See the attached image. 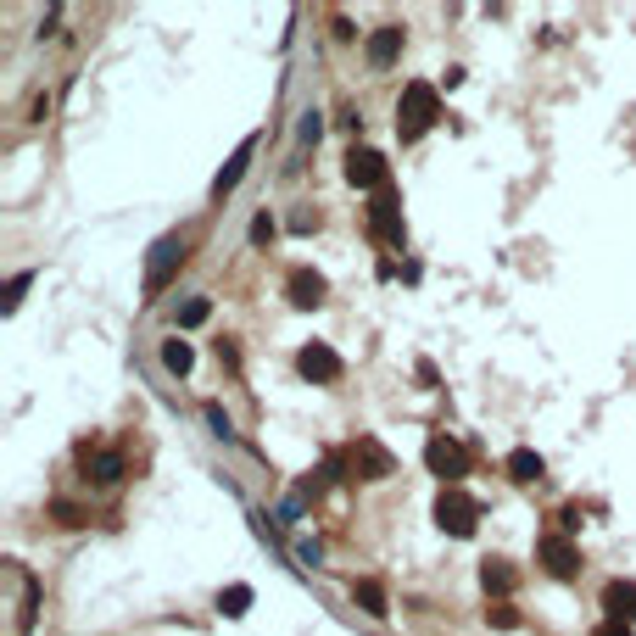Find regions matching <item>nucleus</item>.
Here are the masks:
<instances>
[{"label":"nucleus","mask_w":636,"mask_h":636,"mask_svg":"<svg viewBox=\"0 0 636 636\" xmlns=\"http://www.w3.org/2000/svg\"><path fill=\"white\" fill-rule=\"evenodd\" d=\"M485 620H492L497 631H514V625H519V614L508 608V603H492V608H485Z\"/></svg>","instance_id":"nucleus-22"},{"label":"nucleus","mask_w":636,"mask_h":636,"mask_svg":"<svg viewBox=\"0 0 636 636\" xmlns=\"http://www.w3.org/2000/svg\"><path fill=\"white\" fill-rule=\"evenodd\" d=\"M285 290H290V302H296V307H318V302L330 296V280H324L318 268H296L290 280H285Z\"/></svg>","instance_id":"nucleus-9"},{"label":"nucleus","mask_w":636,"mask_h":636,"mask_svg":"<svg viewBox=\"0 0 636 636\" xmlns=\"http://www.w3.org/2000/svg\"><path fill=\"white\" fill-rule=\"evenodd\" d=\"M424 463H430V475H441L447 485H458L463 475H469V453H463V441H453V436L424 441Z\"/></svg>","instance_id":"nucleus-3"},{"label":"nucleus","mask_w":636,"mask_h":636,"mask_svg":"<svg viewBox=\"0 0 636 636\" xmlns=\"http://www.w3.org/2000/svg\"><path fill=\"white\" fill-rule=\"evenodd\" d=\"M184 263V241L179 235H167L151 246V263H145V290H162L167 280H174V268Z\"/></svg>","instance_id":"nucleus-7"},{"label":"nucleus","mask_w":636,"mask_h":636,"mask_svg":"<svg viewBox=\"0 0 636 636\" xmlns=\"http://www.w3.org/2000/svg\"><path fill=\"white\" fill-rule=\"evenodd\" d=\"M290 229H296V235H307V229H318V212H296V218H290Z\"/></svg>","instance_id":"nucleus-25"},{"label":"nucleus","mask_w":636,"mask_h":636,"mask_svg":"<svg viewBox=\"0 0 636 636\" xmlns=\"http://www.w3.org/2000/svg\"><path fill=\"white\" fill-rule=\"evenodd\" d=\"M508 475H514V480H542L547 475V463H542V453H530V447H514V453H508Z\"/></svg>","instance_id":"nucleus-15"},{"label":"nucleus","mask_w":636,"mask_h":636,"mask_svg":"<svg viewBox=\"0 0 636 636\" xmlns=\"http://www.w3.org/2000/svg\"><path fill=\"white\" fill-rule=\"evenodd\" d=\"M347 469H352L357 480H386L396 463H391V453L379 447V441L363 436V441H352V447H347Z\"/></svg>","instance_id":"nucleus-5"},{"label":"nucleus","mask_w":636,"mask_h":636,"mask_svg":"<svg viewBox=\"0 0 636 636\" xmlns=\"http://www.w3.org/2000/svg\"><path fill=\"white\" fill-rule=\"evenodd\" d=\"M441 118V101H436V84H424V78H413L408 90H402V101H396V135L402 140H419L430 123Z\"/></svg>","instance_id":"nucleus-1"},{"label":"nucleus","mask_w":636,"mask_h":636,"mask_svg":"<svg viewBox=\"0 0 636 636\" xmlns=\"http://www.w3.org/2000/svg\"><path fill=\"white\" fill-rule=\"evenodd\" d=\"M603 608H608V625H631L636 620V586L631 581H608Z\"/></svg>","instance_id":"nucleus-11"},{"label":"nucleus","mask_w":636,"mask_h":636,"mask_svg":"<svg viewBox=\"0 0 636 636\" xmlns=\"http://www.w3.org/2000/svg\"><path fill=\"white\" fill-rule=\"evenodd\" d=\"M251 151H257V140H246V145H241V151H235V157H229V162H224V174H218V179H212V201H224V196H229V190H235V184H241V174H246V167H251Z\"/></svg>","instance_id":"nucleus-12"},{"label":"nucleus","mask_w":636,"mask_h":636,"mask_svg":"<svg viewBox=\"0 0 636 636\" xmlns=\"http://www.w3.org/2000/svg\"><path fill=\"white\" fill-rule=\"evenodd\" d=\"M84 463H90V475H95L101 485H112V480H123V458H118V453H95V458L84 453Z\"/></svg>","instance_id":"nucleus-17"},{"label":"nucleus","mask_w":636,"mask_h":636,"mask_svg":"<svg viewBox=\"0 0 636 636\" xmlns=\"http://www.w3.org/2000/svg\"><path fill=\"white\" fill-rule=\"evenodd\" d=\"M369 229H374L386 246H402V241H408V224H402V207H396L391 190H379V196L369 201Z\"/></svg>","instance_id":"nucleus-6"},{"label":"nucleus","mask_w":636,"mask_h":636,"mask_svg":"<svg viewBox=\"0 0 636 636\" xmlns=\"http://www.w3.org/2000/svg\"><path fill=\"white\" fill-rule=\"evenodd\" d=\"M318 135H324V123H318V112H307L302 118V140H318Z\"/></svg>","instance_id":"nucleus-26"},{"label":"nucleus","mask_w":636,"mask_h":636,"mask_svg":"<svg viewBox=\"0 0 636 636\" xmlns=\"http://www.w3.org/2000/svg\"><path fill=\"white\" fill-rule=\"evenodd\" d=\"M591 636H631V625H598Z\"/></svg>","instance_id":"nucleus-28"},{"label":"nucleus","mask_w":636,"mask_h":636,"mask_svg":"<svg viewBox=\"0 0 636 636\" xmlns=\"http://www.w3.org/2000/svg\"><path fill=\"white\" fill-rule=\"evenodd\" d=\"M347 179H352L357 190H374V196H379L386 179H391V167H386V157H379V151H369V145H363V151L347 157Z\"/></svg>","instance_id":"nucleus-8"},{"label":"nucleus","mask_w":636,"mask_h":636,"mask_svg":"<svg viewBox=\"0 0 636 636\" xmlns=\"http://www.w3.org/2000/svg\"><path fill=\"white\" fill-rule=\"evenodd\" d=\"M396 56H402V29H396V23L374 29V34H369V61H374V68H391Z\"/></svg>","instance_id":"nucleus-14"},{"label":"nucleus","mask_w":636,"mask_h":636,"mask_svg":"<svg viewBox=\"0 0 636 636\" xmlns=\"http://www.w3.org/2000/svg\"><path fill=\"white\" fill-rule=\"evenodd\" d=\"M436 525L447 530V536L469 542V536H475V525H480V502H475V497H463L458 485H441V497H436Z\"/></svg>","instance_id":"nucleus-2"},{"label":"nucleus","mask_w":636,"mask_h":636,"mask_svg":"<svg viewBox=\"0 0 636 636\" xmlns=\"http://www.w3.org/2000/svg\"><path fill=\"white\" fill-rule=\"evenodd\" d=\"M207 424H212V436H229V413L218 408V402H212V408H207Z\"/></svg>","instance_id":"nucleus-24"},{"label":"nucleus","mask_w":636,"mask_h":636,"mask_svg":"<svg viewBox=\"0 0 636 636\" xmlns=\"http://www.w3.org/2000/svg\"><path fill=\"white\" fill-rule=\"evenodd\" d=\"M162 363H167V374H190V363H196V352H190V341H179V335H174V341L162 347Z\"/></svg>","instance_id":"nucleus-18"},{"label":"nucleus","mask_w":636,"mask_h":636,"mask_svg":"<svg viewBox=\"0 0 636 636\" xmlns=\"http://www.w3.org/2000/svg\"><path fill=\"white\" fill-rule=\"evenodd\" d=\"M218 608L229 614V620H241V614L251 608V586H224L218 591Z\"/></svg>","instance_id":"nucleus-19"},{"label":"nucleus","mask_w":636,"mask_h":636,"mask_svg":"<svg viewBox=\"0 0 636 636\" xmlns=\"http://www.w3.org/2000/svg\"><path fill=\"white\" fill-rule=\"evenodd\" d=\"M268 241H273V218L257 212V218H251V246H268Z\"/></svg>","instance_id":"nucleus-23"},{"label":"nucleus","mask_w":636,"mask_h":636,"mask_svg":"<svg viewBox=\"0 0 636 636\" xmlns=\"http://www.w3.org/2000/svg\"><path fill=\"white\" fill-rule=\"evenodd\" d=\"M352 603L363 608V614H374V620H379V614H391L386 608V586H379V581H357L352 586Z\"/></svg>","instance_id":"nucleus-16"},{"label":"nucleus","mask_w":636,"mask_h":636,"mask_svg":"<svg viewBox=\"0 0 636 636\" xmlns=\"http://www.w3.org/2000/svg\"><path fill=\"white\" fill-rule=\"evenodd\" d=\"M34 285V273H12V280H6V290H0V307H6V313H17V302H23V290Z\"/></svg>","instance_id":"nucleus-21"},{"label":"nucleus","mask_w":636,"mask_h":636,"mask_svg":"<svg viewBox=\"0 0 636 636\" xmlns=\"http://www.w3.org/2000/svg\"><path fill=\"white\" fill-rule=\"evenodd\" d=\"M480 586L492 591V598H508V591L519 586V569L508 564V559H485V564H480Z\"/></svg>","instance_id":"nucleus-13"},{"label":"nucleus","mask_w":636,"mask_h":636,"mask_svg":"<svg viewBox=\"0 0 636 636\" xmlns=\"http://www.w3.org/2000/svg\"><path fill=\"white\" fill-rule=\"evenodd\" d=\"M207 313H212L207 296H190V302H179V324H184V330H196V324H207Z\"/></svg>","instance_id":"nucleus-20"},{"label":"nucleus","mask_w":636,"mask_h":636,"mask_svg":"<svg viewBox=\"0 0 636 636\" xmlns=\"http://www.w3.org/2000/svg\"><path fill=\"white\" fill-rule=\"evenodd\" d=\"M542 564H547V575L569 581V575H575V564H581V553L569 547V536H542Z\"/></svg>","instance_id":"nucleus-10"},{"label":"nucleus","mask_w":636,"mask_h":636,"mask_svg":"<svg viewBox=\"0 0 636 636\" xmlns=\"http://www.w3.org/2000/svg\"><path fill=\"white\" fill-rule=\"evenodd\" d=\"M296 369H302V379H313V386H330V379H341V352L324 347V341H307L296 352Z\"/></svg>","instance_id":"nucleus-4"},{"label":"nucleus","mask_w":636,"mask_h":636,"mask_svg":"<svg viewBox=\"0 0 636 636\" xmlns=\"http://www.w3.org/2000/svg\"><path fill=\"white\" fill-rule=\"evenodd\" d=\"M56 514H61V525H84V514H78L73 502H56Z\"/></svg>","instance_id":"nucleus-27"}]
</instances>
